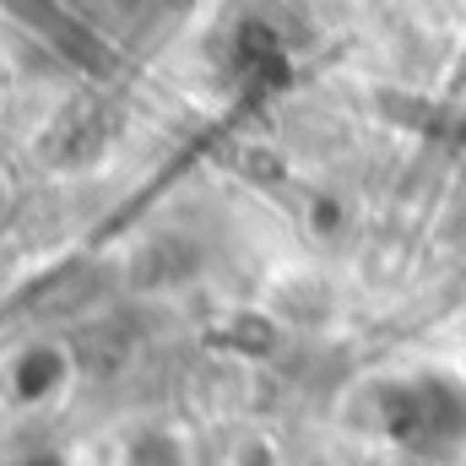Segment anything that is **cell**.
Instances as JSON below:
<instances>
[{
    "label": "cell",
    "mask_w": 466,
    "mask_h": 466,
    "mask_svg": "<svg viewBox=\"0 0 466 466\" xmlns=\"http://www.w3.org/2000/svg\"><path fill=\"white\" fill-rule=\"evenodd\" d=\"M228 466H282V461H277V445L266 434H249L228 451Z\"/></svg>",
    "instance_id": "1"
},
{
    "label": "cell",
    "mask_w": 466,
    "mask_h": 466,
    "mask_svg": "<svg viewBox=\"0 0 466 466\" xmlns=\"http://www.w3.org/2000/svg\"><path fill=\"white\" fill-rule=\"evenodd\" d=\"M5 201H11V179H5V168H0V212H5Z\"/></svg>",
    "instance_id": "2"
},
{
    "label": "cell",
    "mask_w": 466,
    "mask_h": 466,
    "mask_svg": "<svg viewBox=\"0 0 466 466\" xmlns=\"http://www.w3.org/2000/svg\"><path fill=\"white\" fill-rule=\"evenodd\" d=\"M0 109H5V87H0Z\"/></svg>",
    "instance_id": "3"
}]
</instances>
